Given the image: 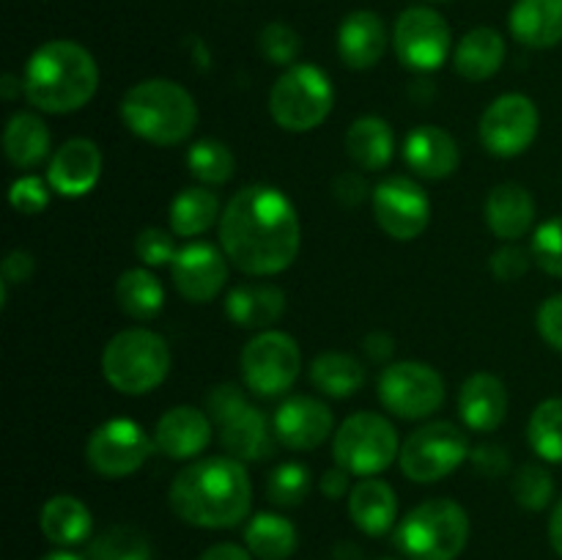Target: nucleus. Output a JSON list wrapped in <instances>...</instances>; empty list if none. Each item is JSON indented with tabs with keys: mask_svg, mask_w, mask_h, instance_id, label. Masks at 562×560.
Returning a JSON list of instances; mask_svg holds the SVG:
<instances>
[{
	"mask_svg": "<svg viewBox=\"0 0 562 560\" xmlns=\"http://www.w3.org/2000/svg\"><path fill=\"white\" fill-rule=\"evenodd\" d=\"M274 437L289 450H313L327 443L335 417L324 401L313 395H289L272 417Z\"/></svg>",
	"mask_w": 562,
	"mask_h": 560,
	"instance_id": "obj_18",
	"label": "nucleus"
},
{
	"mask_svg": "<svg viewBox=\"0 0 562 560\" xmlns=\"http://www.w3.org/2000/svg\"><path fill=\"white\" fill-rule=\"evenodd\" d=\"M198 560H252V555H250V549L241 547V544L223 541V544H214V547H209Z\"/></svg>",
	"mask_w": 562,
	"mask_h": 560,
	"instance_id": "obj_51",
	"label": "nucleus"
},
{
	"mask_svg": "<svg viewBox=\"0 0 562 560\" xmlns=\"http://www.w3.org/2000/svg\"><path fill=\"white\" fill-rule=\"evenodd\" d=\"M373 217L395 242H412L431 223V201L409 176H387L373 187Z\"/></svg>",
	"mask_w": 562,
	"mask_h": 560,
	"instance_id": "obj_16",
	"label": "nucleus"
},
{
	"mask_svg": "<svg viewBox=\"0 0 562 560\" xmlns=\"http://www.w3.org/2000/svg\"><path fill=\"white\" fill-rule=\"evenodd\" d=\"M483 214L497 239L519 242L521 236L530 234L532 223H536V198L527 187L505 181L488 192Z\"/></svg>",
	"mask_w": 562,
	"mask_h": 560,
	"instance_id": "obj_24",
	"label": "nucleus"
},
{
	"mask_svg": "<svg viewBox=\"0 0 562 560\" xmlns=\"http://www.w3.org/2000/svg\"><path fill=\"white\" fill-rule=\"evenodd\" d=\"M311 494V470L300 461H285L274 467L267 478V497L278 508H296Z\"/></svg>",
	"mask_w": 562,
	"mask_h": 560,
	"instance_id": "obj_39",
	"label": "nucleus"
},
{
	"mask_svg": "<svg viewBox=\"0 0 562 560\" xmlns=\"http://www.w3.org/2000/svg\"><path fill=\"white\" fill-rule=\"evenodd\" d=\"M382 560H393V558H382Z\"/></svg>",
	"mask_w": 562,
	"mask_h": 560,
	"instance_id": "obj_56",
	"label": "nucleus"
},
{
	"mask_svg": "<svg viewBox=\"0 0 562 560\" xmlns=\"http://www.w3.org/2000/svg\"><path fill=\"white\" fill-rule=\"evenodd\" d=\"M505 64V38L494 27H472L453 49V69L464 80L481 82L497 75Z\"/></svg>",
	"mask_w": 562,
	"mask_h": 560,
	"instance_id": "obj_29",
	"label": "nucleus"
},
{
	"mask_svg": "<svg viewBox=\"0 0 562 560\" xmlns=\"http://www.w3.org/2000/svg\"><path fill=\"white\" fill-rule=\"evenodd\" d=\"M368 195H373L371 187H368L366 176L357 173V170H344V173L335 176L333 181V198L346 209H355L366 201Z\"/></svg>",
	"mask_w": 562,
	"mask_h": 560,
	"instance_id": "obj_47",
	"label": "nucleus"
},
{
	"mask_svg": "<svg viewBox=\"0 0 562 560\" xmlns=\"http://www.w3.org/2000/svg\"><path fill=\"white\" fill-rule=\"evenodd\" d=\"M470 464L477 475L503 478V475H508V470H510V453H508V448H503V445L483 443V445H475V448L470 450Z\"/></svg>",
	"mask_w": 562,
	"mask_h": 560,
	"instance_id": "obj_46",
	"label": "nucleus"
},
{
	"mask_svg": "<svg viewBox=\"0 0 562 560\" xmlns=\"http://www.w3.org/2000/svg\"><path fill=\"white\" fill-rule=\"evenodd\" d=\"M176 247L173 231L165 228H143L135 239V256L140 258L143 267H165V264H173Z\"/></svg>",
	"mask_w": 562,
	"mask_h": 560,
	"instance_id": "obj_43",
	"label": "nucleus"
},
{
	"mask_svg": "<svg viewBox=\"0 0 562 560\" xmlns=\"http://www.w3.org/2000/svg\"><path fill=\"white\" fill-rule=\"evenodd\" d=\"M22 86L27 102L42 113H75L97 93L99 66L82 44L71 38H53L27 58Z\"/></svg>",
	"mask_w": 562,
	"mask_h": 560,
	"instance_id": "obj_3",
	"label": "nucleus"
},
{
	"mask_svg": "<svg viewBox=\"0 0 562 560\" xmlns=\"http://www.w3.org/2000/svg\"><path fill=\"white\" fill-rule=\"evenodd\" d=\"M241 382L261 399L285 395L302 373L300 344L283 329H261L239 357Z\"/></svg>",
	"mask_w": 562,
	"mask_h": 560,
	"instance_id": "obj_10",
	"label": "nucleus"
},
{
	"mask_svg": "<svg viewBox=\"0 0 562 560\" xmlns=\"http://www.w3.org/2000/svg\"><path fill=\"white\" fill-rule=\"evenodd\" d=\"M121 121L140 141L154 146H179L195 132L198 104L179 82L148 77L124 93Z\"/></svg>",
	"mask_w": 562,
	"mask_h": 560,
	"instance_id": "obj_4",
	"label": "nucleus"
},
{
	"mask_svg": "<svg viewBox=\"0 0 562 560\" xmlns=\"http://www.w3.org/2000/svg\"><path fill=\"white\" fill-rule=\"evenodd\" d=\"M225 313L236 327L269 329L285 313V294L274 283H239L225 296Z\"/></svg>",
	"mask_w": 562,
	"mask_h": 560,
	"instance_id": "obj_26",
	"label": "nucleus"
},
{
	"mask_svg": "<svg viewBox=\"0 0 562 560\" xmlns=\"http://www.w3.org/2000/svg\"><path fill=\"white\" fill-rule=\"evenodd\" d=\"M532 261L552 278L562 280V214L560 217H549L541 223L532 234L530 242Z\"/></svg>",
	"mask_w": 562,
	"mask_h": 560,
	"instance_id": "obj_42",
	"label": "nucleus"
},
{
	"mask_svg": "<svg viewBox=\"0 0 562 560\" xmlns=\"http://www.w3.org/2000/svg\"><path fill=\"white\" fill-rule=\"evenodd\" d=\"M228 264L223 247H214L212 242H190L176 253L170 264V278L187 302L206 305L217 300L220 291L228 283Z\"/></svg>",
	"mask_w": 562,
	"mask_h": 560,
	"instance_id": "obj_17",
	"label": "nucleus"
},
{
	"mask_svg": "<svg viewBox=\"0 0 562 560\" xmlns=\"http://www.w3.org/2000/svg\"><path fill=\"white\" fill-rule=\"evenodd\" d=\"M349 516L366 536H384L395 527L398 516V494L382 478H360L351 486L349 497Z\"/></svg>",
	"mask_w": 562,
	"mask_h": 560,
	"instance_id": "obj_25",
	"label": "nucleus"
},
{
	"mask_svg": "<svg viewBox=\"0 0 562 560\" xmlns=\"http://www.w3.org/2000/svg\"><path fill=\"white\" fill-rule=\"evenodd\" d=\"M346 154L360 170H384L395 154L393 126L382 115H360L346 130Z\"/></svg>",
	"mask_w": 562,
	"mask_h": 560,
	"instance_id": "obj_30",
	"label": "nucleus"
},
{
	"mask_svg": "<svg viewBox=\"0 0 562 560\" xmlns=\"http://www.w3.org/2000/svg\"><path fill=\"white\" fill-rule=\"evenodd\" d=\"M351 472L344 470V467H335V470H327L318 481V489H322L324 497L329 500H340V497H349L351 492Z\"/></svg>",
	"mask_w": 562,
	"mask_h": 560,
	"instance_id": "obj_50",
	"label": "nucleus"
},
{
	"mask_svg": "<svg viewBox=\"0 0 562 560\" xmlns=\"http://www.w3.org/2000/svg\"><path fill=\"white\" fill-rule=\"evenodd\" d=\"M49 187L47 176H20V179L11 184V206L20 214H38L49 206Z\"/></svg>",
	"mask_w": 562,
	"mask_h": 560,
	"instance_id": "obj_44",
	"label": "nucleus"
},
{
	"mask_svg": "<svg viewBox=\"0 0 562 560\" xmlns=\"http://www.w3.org/2000/svg\"><path fill=\"white\" fill-rule=\"evenodd\" d=\"M0 272H3V280H0V283L5 285L27 283V280L33 278V272H36V261H33V256L27 250H11L9 256L3 258Z\"/></svg>",
	"mask_w": 562,
	"mask_h": 560,
	"instance_id": "obj_49",
	"label": "nucleus"
},
{
	"mask_svg": "<svg viewBox=\"0 0 562 560\" xmlns=\"http://www.w3.org/2000/svg\"><path fill=\"white\" fill-rule=\"evenodd\" d=\"M220 247L239 272L272 278L300 256L302 225L294 203L283 190L247 184L234 192L220 217Z\"/></svg>",
	"mask_w": 562,
	"mask_h": 560,
	"instance_id": "obj_1",
	"label": "nucleus"
},
{
	"mask_svg": "<svg viewBox=\"0 0 562 560\" xmlns=\"http://www.w3.org/2000/svg\"><path fill=\"white\" fill-rule=\"evenodd\" d=\"M258 49H261L263 58L274 66H294L296 58L302 53V38L300 33L294 31L285 22H269L267 27L258 36Z\"/></svg>",
	"mask_w": 562,
	"mask_h": 560,
	"instance_id": "obj_41",
	"label": "nucleus"
},
{
	"mask_svg": "<svg viewBox=\"0 0 562 560\" xmlns=\"http://www.w3.org/2000/svg\"><path fill=\"white\" fill-rule=\"evenodd\" d=\"M187 168H190L192 179H198L201 184L217 187L234 179L236 157L225 143L214 141V137H201L187 152Z\"/></svg>",
	"mask_w": 562,
	"mask_h": 560,
	"instance_id": "obj_36",
	"label": "nucleus"
},
{
	"mask_svg": "<svg viewBox=\"0 0 562 560\" xmlns=\"http://www.w3.org/2000/svg\"><path fill=\"white\" fill-rule=\"evenodd\" d=\"M536 324L541 338L547 340L552 349L562 351V294H554L549 296V300H543V305L538 307Z\"/></svg>",
	"mask_w": 562,
	"mask_h": 560,
	"instance_id": "obj_48",
	"label": "nucleus"
},
{
	"mask_svg": "<svg viewBox=\"0 0 562 560\" xmlns=\"http://www.w3.org/2000/svg\"><path fill=\"white\" fill-rule=\"evenodd\" d=\"M0 93H3L5 99H14L16 93H25V86H22V77L16 80L14 75H5L3 82H0Z\"/></svg>",
	"mask_w": 562,
	"mask_h": 560,
	"instance_id": "obj_54",
	"label": "nucleus"
},
{
	"mask_svg": "<svg viewBox=\"0 0 562 560\" xmlns=\"http://www.w3.org/2000/svg\"><path fill=\"white\" fill-rule=\"evenodd\" d=\"M527 439L536 456L549 464H562V399H547L532 410Z\"/></svg>",
	"mask_w": 562,
	"mask_h": 560,
	"instance_id": "obj_37",
	"label": "nucleus"
},
{
	"mask_svg": "<svg viewBox=\"0 0 562 560\" xmlns=\"http://www.w3.org/2000/svg\"><path fill=\"white\" fill-rule=\"evenodd\" d=\"M38 527L49 544L66 549L91 538L93 516L91 508L75 494H55L38 511Z\"/></svg>",
	"mask_w": 562,
	"mask_h": 560,
	"instance_id": "obj_27",
	"label": "nucleus"
},
{
	"mask_svg": "<svg viewBox=\"0 0 562 560\" xmlns=\"http://www.w3.org/2000/svg\"><path fill=\"white\" fill-rule=\"evenodd\" d=\"M220 217H223L220 198L209 187H187L170 201L168 209L170 231L187 239L206 234L214 223H220Z\"/></svg>",
	"mask_w": 562,
	"mask_h": 560,
	"instance_id": "obj_32",
	"label": "nucleus"
},
{
	"mask_svg": "<svg viewBox=\"0 0 562 560\" xmlns=\"http://www.w3.org/2000/svg\"><path fill=\"white\" fill-rule=\"evenodd\" d=\"M335 91L327 71L316 64H294L274 80L269 113L285 132H311L333 113Z\"/></svg>",
	"mask_w": 562,
	"mask_h": 560,
	"instance_id": "obj_8",
	"label": "nucleus"
},
{
	"mask_svg": "<svg viewBox=\"0 0 562 560\" xmlns=\"http://www.w3.org/2000/svg\"><path fill=\"white\" fill-rule=\"evenodd\" d=\"M170 346L159 333L130 327L104 344L102 377L124 395H146L157 390L170 373Z\"/></svg>",
	"mask_w": 562,
	"mask_h": 560,
	"instance_id": "obj_5",
	"label": "nucleus"
},
{
	"mask_svg": "<svg viewBox=\"0 0 562 560\" xmlns=\"http://www.w3.org/2000/svg\"><path fill=\"white\" fill-rule=\"evenodd\" d=\"M146 533L130 525H115L88 544V560H151Z\"/></svg>",
	"mask_w": 562,
	"mask_h": 560,
	"instance_id": "obj_38",
	"label": "nucleus"
},
{
	"mask_svg": "<svg viewBox=\"0 0 562 560\" xmlns=\"http://www.w3.org/2000/svg\"><path fill=\"white\" fill-rule=\"evenodd\" d=\"M379 401L395 417L423 421L445 404V379L428 362H393L379 377Z\"/></svg>",
	"mask_w": 562,
	"mask_h": 560,
	"instance_id": "obj_12",
	"label": "nucleus"
},
{
	"mask_svg": "<svg viewBox=\"0 0 562 560\" xmlns=\"http://www.w3.org/2000/svg\"><path fill=\"white\" fill-rule=\"evenodd\" d=\"M42 560H88V558H82V555L77 552H69V549H55V552L44 555Z\"/></svg>",
	"mask_w": 562,
	"mask_h": 560,
	"instance_id": "obj_55",
	"label": "nucleus"
},
{
	"mask_svg": "<svg viewBox=\"0 0 562 560\" xmlns=\"http://www.w3.org/2000/svg\"><path fill=\"white\" fill-rule=\"evenodd\" d=\"M168 503L192 527L228 530L241 525L252 508V483L245 461L234 456L190 461L170 483Z\"/></svg>",
	"mask_w": 562,
	"mask_h": 560,
	"instance_id": "obj_2",
	"label": "nucleus"
},
{
	"mask_svg": "<svg viewBox=\"0 0 562 560\" xmlns=\"http://www.w3.org/2000/svg\"><path fill=\"white\" fill-rule=\"evenodd\" d=\"M470 439L453 421H431L401 445L398 464L409 481L437 483L470 459Z\"/></svg>",
	"mask_w": 562,
	"mask_h": 560,
	"instance_id": "obj_11",
	"label": "nucleus"
},
{
	"mask_svg": "<svg viewBox=\"0 0 562 560\" xmlns=\"http://www.w3.org/2000/svg\"><path fill=\"white\" fill-rule=\"evenodd\" d=\"M366 379V366L346 351H322L311 362L313 388L329 399H349V395L360 393Z\"/></svg>",
	"mask_w": 562,
	"mask_h": 560,
	"instance_id": "obj_33",
	"label": "nucleus"
},
{
	"mask_svg": "<svg viewBox=\"0 0 562 560\" xmlns=\"http://www.w3.org/2000/svg\"><path fill=\"white\" fill-rule=\"evenodd\" d=\"M401 453L398 432L379 412H355L333 437L335 464L351 475L371 478L387 470Z\"/></svg>",
	"mask_w": 562,
	"mask_h": 560,
	"instance_id": "obj_9",
	"label": "nucleus"
},
{
	"mask_svg": "<svg viewBox=\"0 0 562 560\" xmlns=\"http://www.w3.org/2000/svg\"><path fill=\"white\" fill-rule=\"evenodd\" d=\"M49 143L53 137H49L44 119H38L36 113H25V110L11 115L3 130V152L14 168L27 170L42 165L49 157Z\"/></svg>",
	"mask_w": 562,
	"mask_h": 560,
	"instance_id": "obj_31",
	"label": "nucleus"
},
{
	"mask_svg": "<svg viewBox=\"0 0 562 560\" xmlns=\"http://www.w3.org/2000/svg\"><path fill=\"white\" fill-rule=\"evenodd\" d=\"M102 152L88 137H71L60 143L47 165V181L53 192L64 198H82L97 187L102 176Z\"/></svg>",
	"mask_w": 562,
	"mask_h": 560,
	"instance_id": "obj_19",
	"label": "nucleus"
},
{
	"mask_svg": "<svg viewBox=\"0 0 562 560\" xmlns=\"http://www.w3.org/2000/svg\"><path fill=\"white\" fill-rule=\"evenodd\" d=\"M508 25L525 47H554L562 42V0H516Z\"/></svg>",
	"mask_w": 562,
	"mask_h": 560,
	"instance_id": "obj_28",
	"label": "nucleus"
},
{
	"mask_svg": "<svg viewBox=\"0 0 562 560\" xmlns=\"http://www.w3.org/2000/svg\"><path fill=\"white\" fill-rule=\"evenodd\" d=\"M404 159L420 179L442 181L459 168L461 148L448 130L437 124H423L406 135Z\"/></svg>",
	"mask_w": 562,
	"mask_h": 560,
	"instance_id": "obj_21",
	"label": "nucleus"
},
{
	"mask_svg": "<svg viewBox=\"0 0 562 560\" xmlns=\"http://www.w3.org/2000/svg\"><path fill=\"white\" fill-rule=\"evenodd\" d=\"M115 302H119V307L130 318L148 322V318H154L162 311L165 289L148 267L126 269L115 280Z\"/></svg>",
	"mask_w": 562,
	"mask_h": 560,
	"instance_id": "obj_35",
	"label": "nucleus"
},
{
	"mask_svg": "<svg viewBox=\"0 0 562 560\" xmlns=\"http://www.w3.org/2000/svg\"><path fill=\"white\" fill-rule=\"evenodd\" d=\"M459 412L464 426L472 432H497L508 415V388L488 371L472 373L459 390Z\"/></svg>",
	"mask_w": 562,
	"mask_h": 560,
	"instance_id": "obj_22",
	"label": "nucleus"
},
{
	"mask_svg": "<svg viewBox=\"0 0 562 560\" xmlns=\"http://www.w3.org/2000/svg\"><path fill=\"white\" fill-rule=\"evenodd\" d=\"M514 500L519 508L525 511H543L554 500V481L549 470L541 464H521L514 472V483H510Z\"/></svg>",
	"mask_w": 562,
	"mask_h": 560,
	"instance_id": "obj_40",
	"label": "nucleus"
},
{
	"mask_svg": "<svg viewBox=\"0 0 562 560\" xmlns=\"http://www.w3.org/2000/svg\"><path fill=\"white\" fill-rule=\"evenodd\" d=\"M206 415L217 428L225 456L239 461H263L278 450L274 426H269L267 415L247 401L239 384H214L206 395Z\"/></svg>",
	"mask_w": 562,
	"mask_h": 560,
	"instance_id": "obj_7",
	"label": "nucleus"
},
{
	"mask_svg": "<svg viewBox=\"0 0 562 560\" xmlns=\"http://www.w3.org/2000/svg\"><path fill=\"white\" fill-rule=\"evenodd\" d=\"M470 541V516L456 500L431 497L395 525V547L409 560H456Z\"/></svg>",
	"mask_w": 562,
	"mask_h": 560,
	"instance_id": "obj_6",
	"label": "nucleus"
},
{
	"mask_svg": "<svg viewBox=\"0 0 562 560\" xmlns=\"http://www.w3.org/2000/svg\"><path fill=\"white\" fill-rule=\"evenodd\" d=\"M214 437V423L206 410L198 406H173L165 412L154 428V443L162 456L173 461L198 459L209 448Z\"/></svg>",
	"mask_w": 562,
	"mask_h": 560,
	"instance_id": "obj_20",
	"label": "nucleus"
},
{
	"mask_svg": "<svg viewBox=\"0 0 562 560\" xmlns=\"http://www.w3.org/2000/svg\"><path fill=\"white\" fill-rule=\"evenodd\" d=\"M296 527L285 516L263 511L245 525V547L258 560H289L296 552Z\"/></svg>",
	"mask_w": 562,
	"mask_h": 560,
	"instance_id": "obj_34",
	"label": "nucleus"
},
{
	"mask_svg": "<svg viewBox=\"0 0 562 560\" xmlns=\"http://www.w3.org/2000/svg\"><path fill=\"white\" fill-rule=\"evenodd\" d=\"M541 126L536 102L525 93H503L481 115V143L494 157H519L532 146Z\"/></svg>",
	"mask_w": 562,
	"mask_h": 560,
	"instance_id": "obj_15",
	"label": "nucleus"
},
{
	"mask_svg": "<svg viewBox=\"0 0 562 560\" xmlns=\"http://www.w3.org/2000/svg\"><path fill=\"white\" fill-rule=\"evenodd\" d=\"M387 49V27L376 11H351L338 27V53L349 69H373Z\"/></svg>",
	"mask_w": 562,
	"mask_h": 560,
	"instance_id": "obj_23",
	"label": "nucleus"
},
{
	"mask_svg": "<svg viewBox=\"0 0 562 560\" xmlns=\"http://www.w3.org/2000/svg\"><path fill=\"white\" fill-rule=\"evenodd\" d=\"M549 541H552V549L562 558V497L554 503L552 516H549Z\"/></svg>",
	"mask_w": 562,
	"mask_h": 560,
	"instance_id": "obj_53",
	"label": "nucleus"
},
{
	"mask_svg": "<svg viewBox=\"0 0 562 560\" xmlns=\"http://www.w3.org/2000/svg\"><path fill=\"white\" fill-rule=\"evenodd\" d=\"M154 450H157V443L148 437L140 423L130 417H113L93 428L86 443V461L97 475L119 481L140 470Z\"/></svg>",
	"mask_w": 562,
	"mask_h": 560,
	"instance_id": "obj_13",
	"label": "nucleus"
},
{
	"mask_svg": "<svg viewBox=\"0 0 562 560\" xmlns=\"http://www.w3.org/2000/svg\"><path fill=\"white\" fill-rule=\"evenodd\" d=\"M395 55L412 71H437L448 60L453 36L439 11L428 5H412L395 20Z\"/></svg>",
	"mask_w": 562,
	"mask_h": 560,
	"instance_id": "obj_14",
	"label": "nucleus"
},
{
	"mask_svg": "<svg viewBox=\"0 0 562 560\" xmlns=\"http://www.w3.org/2000/svg\"><path fill=\"white\" fill-rule=\"evenodd\" d=\"M366 351H368V357H373V360L384 362V360H390V357H393L395 340L390 338L387 333H371L366 338Z\"/></svg>",
	"mask_w": 562,
	"mask_h": 560,
	"instance_id": "obj_52",
	"label": "nucleus"
},
{
	"mask_svg": "<svg viewBox=\"0 0 562 560\" xmlns=\"http://www.w3.org/2000/svg\"><path fill=\"white\" fill-rule=\"evenodd\" d=\"M530 264H536L532 261L530 250L519 247L516 242H505L499 250H494L488 267H492V275L497 280H503V283H514V280L525 278L527 269H530Z\"/></svg>",
	"mask_w": 562,
	"mask_h": 560,
	"instance_id": "obj_45",
	"label": "nucleus"
}]
</instances>
